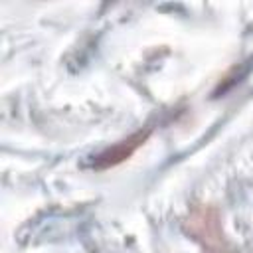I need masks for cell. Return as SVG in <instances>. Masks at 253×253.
Returning <instances> with one entry per match:
<instances>
[{"label":"cell","mask_w":253,"mask_h":253,"mask_svg":"<svg viewBox=\"0 0 253 253\" xmlns=\"http://www.w3.org/2000/svg\"><path fill=\"white\" fill-rule=\"evenodd\" d=\"M182 229L204 253H235L221 229V215L215 206L196 204L182 221Z\"/></svg>","instance_id":"cell-1"},{"label":"cell","mask_w":253,"mask_h":253,"mask_svg":"<svg viewBox=\"0 0 253 253\" xmlns=\"http://www.w3.org/2000/svg\"><path fill=\"white\" fill-rule=\"evenodd\" d=\"M150 136V128H144V130H138V132H132L130 136L119 140L117 144L105 148L101 154H97L91 162V166L95 170H107V168H113V166H119L123 164L125 160H128L144 142L146 138Z\"/></svg>","instance_id":"cell-2"}]
</instances>
